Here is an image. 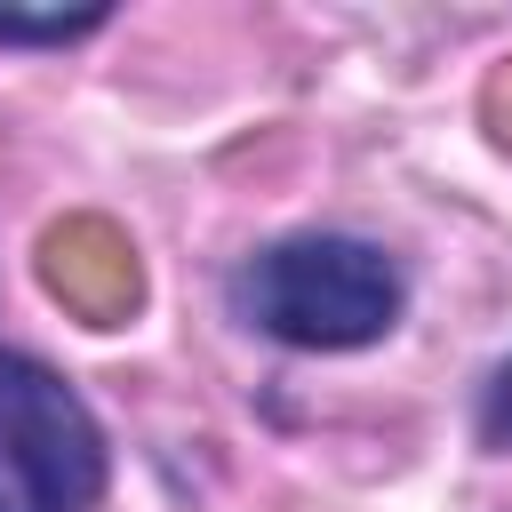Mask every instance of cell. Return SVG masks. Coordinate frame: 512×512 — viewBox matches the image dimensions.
I'll use <instances>...</instances> for the list:
<instances>
[{
  "mask_svg": "<svg viewBox=\"0 0 512 512\" xmlns=\"http://www.w3.org/2000/svg\"><path fill=\"white\" fill-rule=\"evenodd\" d=\"M104 24V8H80V16H0V48H64V40H88Z\"/></svg>",
  "mask_w": 512,
  "mask_h": 512,
  "instance_id": "obj_3",
  "label": "cell"
},
{
  "mask_svg": "<svg viewBox=\"0 0 512 512\" xmlns=\"http://www.w3.org/2000/svg\"><path fill=\"white\" fill-rule=\"evenodd\" d=\"M112 448L96 408L32 352H0V512H96Z\"/></svg>",
  "mask_w": 512,
  "mask_h": 512,
  "instance_id": "obj_2",
  "label": "cell"
},
{
  "mask_svg": "<svg viewBox=\"0 0 512 512\" xmlns=\"http://www.w3.org/2000/svg\"><path fill=\"white\" fill-rule=\"evenodd\" d=\"M472 432H480V448H488V456H512V360H504V368H488L480 408H472Z\"/></svg>",
  "mask_w": 512,
  "mask_h": 512,
  "instance_id": "obj_4",
  "label": "cell"
},
{
  "mask_svg": "<svg viewBox=\"0 0 512 512\" xmlns=\"http://www.w3.org/2000/svg\"><path fill=\"white\" fill-rule=\"evenodd\" d=\"M232 312L288 352H360L400 328L408 272L360 232H288L232 272Z\"/></svg>",
  "mask_w": 512,
  "mask_h": 512,
  "instance_id": "obj_1",
  "label": "cell"
}]
</instances>
